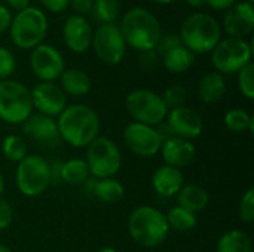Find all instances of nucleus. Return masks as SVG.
I'll use <instances>...</instances> for the list:
<instances>
[{"mask_svg":"<svg viewBox=\"0 0 254 252\" xmlns=\"http://www.w3.org/2000/svg\"><path fill=\"white\" fill-rule=\"evenodd\" d=\"M61 140L76 149L88 147L100 137L101 122L94 108L85 104H71L64 108L57 120Z\"/></svg>","mask_w":254,"mask_h":252,"instance_id":"1","label":"nucleus"},{"mask_svg":"<svg viewBox=\"0 0 254 252\" xmlns=\"http://www.w3.org/2000/svg\"><path fill=\"white\" fill-rule=\"evenodd\" d=\"M119 28L127 46L138 52L155 50L162 37V28L158 18L144 7L129 9L124 15Z\"/></svg>","mask_w":254,"mask_h":252,"instance_id":"2","label":"nucleus"},{"mask_svg":"<svg viewBox=\"0 0 254 252\" xmlns=\"http://www.w3.org/2000/svg\"><path fill=\"white\" fill-rule=\"evenodd\" d=\"M128 233L140 247L156 248L167 239L170 227L161 209L141 205L135 208L128 218Z\"/></svg>","mask_w":254,"mask_h":252,"instance_id":"3","label":"nucleus"},{"mask_svg":"<svg viewBox=\"0 0 254 252\" xmlns=\"http://www.w3.org/2000/svg\"><path fill=\"white\" fill-rule=\"evenodd\" d=\"M180 40L192 53H208L222 40V27L210 13L193 12L182 24Z\"/></svg>","mask_w":254,"mask_h":252,"instance_id":"4","label":"nucleus"},{"mask_svg":"<svg viewBox=\"0 0 254 252\" xmlns=\"http://www.w3.org/2000/svg\"><path fill=\"white\" fill-rule=\"evenodd\" d=\"M48 31V18L43 10L39 7L28 6L15 16L9 27V34L12 43L19 49H34L43 43Z\"/></svg>","mask_w":254,"mask_h":252,"instance_id":"5","label":"nucleus"},{"mask_svg":"<svg viewBox=\"0 0 254 252\" xmlns=\"http://www.w3.org/2000/svg\"><path fill=\"white\" fill-rule=\"evenodd\" d=\"M33 114L31 94L16 80H0V120L9 125H22Z\"/></svg>","mask_w":254,"mask_h":252,"instance_id":"6","label":"nucleus"},{"mask_svg":"<svg viewBox=\"0 0 254 252\" xmlns=\"http://www.w3.org/2000/svg\"><path fill=\"white\" fill-rule=\"evenodd\" d=\"M15 181L19 193L25 198L40 196L52 183L49 162L39 154H28L22 159L15 172Z\"/></svg>","mask_w":254,"mask_h":252,"instance_id":"7","label":"nucleus"},{"mask_svg":"<svg viewBox=\"0 0 254 252\" xmlns=\"http://www.w3.org/2000/svg\"><path fill=\"white\" fill-rule=\"evenodd\" d=\"M125 107L134 122L153 128L164 123L168 114V107L162 97L149 89H135L129 92L125 100Z\"/></svg>","mask_w":254,"mask_h":252,"instance_id":"8","label":"nucleus"},{"mask_svg":"<svg viewBox=\"0 0 254 252\" xmlns=\"http://www.w3.org/2000/svg\"><path fill=\"white\" fill-rule=\"evenodd\" d=\"M86 163L94 178H113L122 166V154L118 144L107 137H97L86 150Z\"/></svg>","mask_w":254,"mask_h":252,"instance_id":"9","label":"nucleus"},{"mask_svg":"<svg viewBox=\"0 0 254 252\" xmlns=\"http://www.w3.org/2000/svg\"><path fill=\"white\" fill-rule=\"evenodd\" d=\"M210 53L211 64L217 73L234 74L252 62L253 48L244 39L228 37L220 40Z\"/></svg>","mask_w":254,"mask_h":252,"instance_id":"10","label":"nucleus"},{"mask_svg":"<svg viewBox=\"0 0 254 252\" xmlns=\"http://www.w3.org/2000/svg\"><path fill=\"white\" fill-rule=\"evenodd\" d=\"M95 55L109 65H118L127 52V43L116 24H101L92 33V43Z\"/></svg>","mask_w":254,"mask_h":252,"instance_id":"11","label":"nucleus"},{"mask_svg":"<svg viewBox=\"0 0 254 252\" xmlns=\"http://www.w3.org/2000/svg\"><path fill=\"white\" fill-rule=\"evenodd\" d=\"M30 67L40 82H55L65 70L63 53L52 45L40 43L30 53Z\"/></svg>","mask_w":254,"mask_h":252,"instance_id":"12","label":"nucleus"},{"mask_svg":"<svg viewBox=\"0 0 254 252\" xmlns=\"http://www.w3.org/2000/svg\"><path fill=\"white\" fill-rule=\"evenodd\" d=\"M125 147L140 157H153L161 151L162 140L153 126H147L138 122H131L124 129Z\"/></svg>","mask_w":254,"mask_h":252,"instance_id":"13","label":"nucleus"},{"mask_svg":"<svg viewBox=\"0 0 254 252\" xmlns=\"http://www.w3.org/2000/svg\"><path fill=\"white\" fill-rule=\"evenodd\" d=\"M33 110L49 117L60 116L67 107V97L60 85L54 82H39L31 91Z\"/></svg>","mask_w":254,"mask_h":252,"instance_id":"14","label":"nucleus"},{"mask_svg":"<svg viewBox=\"0 0 254 252\" xmlns=\"http://www.w3.org/2000/svg\"><path fill=\"white\" fill-rule=\"evenodd\" d=\"M165 120H167L165 123L171 129L174 137L189 140V141H192L193 138H198L204 129V122L199 113H196L193 108L186 107V105L168 110Z\"/></svg>","mask_w":254,"mask_h":252,"instance_id":"15","label":"nucleus"},{"mask_svg":"<svg viewBox=\"0 0 254 252\" xmlns=\"http://www.w3.org/2000/svg\"><path fill=\"white\" fill-rule=\"evenodd\" d=\"M22 131L25 137L43 147H57L61 141L57 122L54 120V117L45 114H31L22 123Z\"/></svg>","mask_w":254,"mask_h":252,"instance_id":"16","label":"nucleus"},{"mask_svg":"<svg viewBox=\"0 0 254 252\" xmlns=\"http://www.w3.org/2000/svg\"><path fill=\"white\" fill-rule=\"evenodd\" d=\"M254 28V7L252 3L237 1L223 18V30L234 39L247 37Z\"/></svg>","mask_w":254,"mask_h":252,"instance_id":"17","label":"nucleus"},{"mask_svg":"<svg viewBox=\"0 0 254 252\" xmlns=\"http://www.w3.org/2000/svg\"><path fill=\"white\" fill-rule=\"evenodd\" d=\"M92 28L86 18L80 15H71L63 25V37L65 46L74 53H83L91 48Z\"/></svg>","mask_w":254,"mask_h":252,"instance_id":"18","label":"nucleus"},{"mask_svg":"<svg viewBox=\"0 0 254 252\" xmlns=\"http://www.w3.org/2000/svg\"><path fill=\"white\" fill-rule=\"evenodd\" d=\"M161 154H162L165 165L182 169V168L189 166L195 160L196 149L189 140L171 137L162 143Z\"/></svg>","mask_w":254,"mask_h":252,"instance_id":"19","label":"nucleus"},{"mask_svg":"<svg viewBox=\"0 0 254 252\" xmlns=\"http://www.w3.org/2000/svg\"><path fill=\"white\" fill-rule=\"evenodd\" d=\"M185 186V177L182 169L162 165L152 175V187L162 198L176 196Z\"/></svg>","mask_w":254,"mask_h":252,"instance_id":"20","label":"nucleus"},{"mask_svg":"<svg viewBox=\"0 0 254 252\" xmlns=\"http://www.w3.org/2000/svg\"><path fill=\"white\" fill-rule=\"evenodd\" d=\"M226 94V80L217 71L207 73L198 83V97L205 104L219 102Z\"/></svg>","mask_w":254,"mask_h":252,"instance_id":"21","label":"nucleus"},{"mask_svg":"<svg viewBox=\"0 0 254 252\" xmlns=\"http://www.w3.org/2000/svg\"><path fill=\"white\" fill-rule=\"evenodd\" d=\"M177 205L196 214L204 211L210 203L208 192L198 184H185L182 190L176 195Z\"/></svg>","mask_w":254,"mask_h":252,"instance_id":"22","label":"nucleus"},{"mask_svg":"<svg viewBox=\"0 0 254 252\" xmlns=\"http://www.w3.org/2000/svg\"><path fill=\"white\" fill-rule=\"evenodd\" d=\"M60 88L71 97H83L91 91V77L79 68H68L60 77Z\"/></svg>","mask_w":254,"mask_h":252,"instance_id":"23","label":"nucleus"},{"mask_svg":"<svg viewBox=\"0 0 254 252\" xmlns=\"http://www.w3.org/2000/svg\"><path fill=\"white\" fill-rule=\"evenodd\" d=\"M195 62V53H192L188 48L177 46L162 55V65L168 73L182 74L186 73Z\"/></svg>","mask_w":254,"mask_h":252,"instance_id":"24","label":"nucleus"},{"mask_svg":"<svg viewBox=\"0 0 254 252\" xmlns=\"http://www.w3.org/2000/svg\"><path fill=\"white\" fill-rule=\"evenodd\" d=\"M91 177L86 160L83 159H68L61 163L60 180L70 186H82Z\"/></svg>","mask_w":254,"mask_h":252,"instance_id":"25","label":"nucleus"},{"mask_svg":"<svg viewBox=\"0 0 254 252\" xmlns=\"http://www.w3.org/2000/svg\"><path fill=\"white\" fill-rule=\"evenodd\" d=\"M92 196L104 203H118L125 196V187L121 181L115 178L95 180Z\"/></svg>","mask_w":254,"mask_h":252,"instance_id":"26","label":"nucleus"},{"mask_svg":"<svg viewBox=\"0 0 254 252\" xmlns=\"http://www.w3.org/2000/svg\"><path fill=\"white\" fill-rule=\"evenodd\" d=\"M253 245L250 236L243 230H229L222 235L216 252H252Z\"/></svg>","mask_w":254,"mask_h":252,"instance_id":"27","label":"nucleus"},{"mask_svg":"<svg viewBox=\"0 0 254 252\" xmlns=\"http://www.w3.org/2000/svg\"><path fill=\"white\" fill-rule=\"evenodd\" d=\"M167 223L170 230H176L179 233H188L192 232L196 224H198V217L196 214L182 208V206H173L167 214H165Z\"/></svg>","mask_w":254,"mask_h":252,"instance_id":"28","label":"nucleus"},{"mask_svg":"<svg viewBox=\"0 0 254 252\" xmlns=\"http://www.w3.org/2000/svg\"><path fill=\"white\" fill-rule=\"evenodd\" d=\"M223 120H225V126L231 132L241 134V132L249 131L250 134H253L254 116L243 108H232V110L226 111Z\"/></svg>","mask_w":254,"mask_h":252,"instance_id":"29","label":"nucleus"},{"mask_svg":"<svg viewBox=\"0 0 254 252\" xmlns=\"http://www.w3.org/2000/svg\"><path fill=\"white\" fill-rule=\"evenodd\" d=\"M1 153L9 162L19 163L22 159L28 156L27 141L19 135H7L1 141Z\"/></svg>","mask_w":254,"mask_h":252,"instance_id":"30","label":"nucleus"},{"mask_svg":"<svg viewBox=\"0 0 254 252\" xmlns=\"http://www.w3.org/2000/svg\"><path fill=\"white\" fill-rule=\"evenodd\" d=\"M91 12L101 24H115L121 13V3L119 0H92Z\"/></svg>","mask_w":254,"mask_h":252,"instance_id":"31","label":"nucleus"},{"mask_svg":"<svg viewBox=\"0 0 254 252\" xmlns=\"http://www.w3.org/2000/svg\"><path fill=\"white\" fill-rule=\"evenodd\" d=\"M238 89L247 100L254 98V64L250 62L238 71Z\"/></svg>","mask_w":254,"mask_h":252,"instance_id":"32","label":"nucleus"},{"mask_svg":"<svg viewBox=\"0 0 254 252\" xmlns=\"http://www.w3.org/2000/svg\"><path fill=\"white\" fill-rule=\"evenodd\" d=\"M165 105L168 107V110L177 108V107H183L186 100H188V91L183 85H171L165 89L164 95H161Z\"/></svg>","mask_w":254,"mask_h":252,"instance_id":"33","label":"nucleus"},{"mask_svg":"<svg viewBox=\"0 0 254 252\" xmlns=\"http://www.w3.org/2000/svg\"><path fill=\"white\" fill-rule=\"evenodd\" d=\"M238 215L243 223H253L254 221V189L250 187L241 198L238 206Z\"/></svg>","mask_w":254,"mask_h":252,"instance_id":"34","label":"nucleus"},{"mask_svg":"<svg viewBox=\"0 0 254 252\" xmlns=\"http://www.w3.org/2000/svg\"><path fill=\"white\" fill-rule=\"evenodd\" d=\"M16 68V59L12 50L0 48V80H7Z\"/></svg>","mask_w":254,"mask_h":252,"instance_id":"35","label":"nucleus"},{"mask_svg":"<svg viewBox=\"0 0 254 252\" xmlns=\"http://www.w3.org/2000/svg\"><path fill=\"white\" fill-rule=\"evenodd\" d=\"M12 220H13V208H12V205L7 201L0 199V232L6 230L12 224Z\"/></svg>","mask_w":254,"mask_h":252,"instance_id":"36","label":"nucleus"},{"mask_svg":"<svg viewBox=\"0 0 254 252\" xmlns=\"http://www.w3.org/2000/svg\"><path fill=\"white\" fill-rule=\"evenodd\" d=\"M182 40H180V36H176V34H171V36H165V37H161L156 49L161 55H164L165 52L177 48V46H182Z\"/></svg>","mask_w":254,"mask_h":252,"instance_id":"37","label":"nucleus"},{"mask_svg":"<svg viewBox=\"0 0 254 252\" xmlns=\"http://www.w3.org/2000/svg\"><path fill=\"white\" fill-rule=\"evenodd\" d=\"M40 3L46 10H49L52 13H60L68 7L70 0H40Z\"/></svg>","mask_w":254,"mask_h":252,"instance_id":"38","label":"nucleus"},{"mask_svg":"<svg viewBox=\"0 0 254 252\" xmlns=\"http://www.w3.org/2000/svg\"><path fill=\"white\" fill-rule=\"evenodd\" d=\"M68 6H71V9L76 12L74 15L83 16L85 13L92 10V0H70Z\"/></svg>","mask_w":254,"mask_h":252,"instance_id":"39","label":"nucleus"},{"mask_svg":"<svg viewBox=\"0 0 254 252\" xmlns=\"http://www.w3.org/2000/svg\"><path fill=\"white\" fill-rule=\"evenodd\" d=\"M140 64L144 68H147V70L156 67V64H158V55H156V52L155 50L140 52Z\"/></svg>","mask_w":254,"mask_h":252,"instance_id":"40","label":"nucleus"},{"mask_svg":"<svg viewBox=\"0 0 254 252\" xmlns=\"http://www.w3.org/2000/svg\"><path fill=\"white\" fill-rule=\"evenodd\" d=\"M10 22H12V13H10L9 7L4 4H0V34L4 33L6 30H9Z\"/></svg>","mask_w":254,"mask_h":252,"instance_id":"41","label":"nucleus"},{"mask_svg":"<svg viewBox=\"0 0 254 252\" xmlns=\"http://www.w3.org/2000/svg\"><path fill=\"white\" fill-rule=\"evenodd\" d=\"M238 0H205V3L213 9V10H228L232 7Z\"/></svg>","mask_w":254,"mask_h":252,"instance_id":"42","label":"nucleus"},{"mask_svg":"<svg viewBox=\"0 0 254 252\" xmlns=\"http://www.w3.org/2000/svg\"><path fill=\"white\" fill-rule=\"evenodd\" d=\"M4 1H6L7 7H12V9H15L16 12H19V10L28 7V3H30V0H4Z\"/></svg>","mask_w":254,"mask_h":252,"instance_id":"43","label":"nucleus"},{"mask_svg":"<svg viewBox=\"0 0 254 252\" xmlns=\"http://www.w3.org/2000/svg\"><path fill=\"white\" fill-rule=\"evenodd\" d=\"M186 1H188V4L192 6V7H201V6L205 4V0H186Z\"/></svg>","mask_w":254,"mask_h":252,"instance_id":"44","label":"nucleus"},{"mask_svg":"<svg viewBox=\"0 0 254 252\" xmlns=\"http://www.w3.org/2000/svg\"><path fill=\"white\" fill-rule=\"evenodd\" d=\"M97 252H119L118 250L112 248V247H104V248H100Z\"/></svg>","mask_w":254,"mask_h":252,"instance_id":"45","label":"nucleus"},{"mask_svg":"<svg viewBox=\"0 0 254 252\" xmlns=\"http://www.w3.org/2000/svg\"><path fill=\"white\" fill-rule=\"evenodd\" d=\"M0 252H13L7 245H4V244H0Z\"/></svg>","mask_w":254,"mask_h":252,"instance_id":"46","label":"nucleus"},{"mask_svg":"<svg viewBox=\"0 0 254 252\" xmlns=\"http://www.w3.org/2000/svg\"><path fill=\"white\" fill-rule=\"evenodd\" d=\"M155 3H159V4H170V3H173L174 0H153Z\"/></svg>","mask_w":254,"mask_h":252,"instance_id":"47","label":"nucleus"},{"mask_svg":"<svg viewBox=\"0 0 254 252\" xmlns=\"http://www.w3.org/2000/svg\"><path fill=\"white\" fill-rule=\"evenodd\" d=\"M3 189H4V181H3V175H1V172H0V196H1V193H3Z\"/></svg>","mask_w":254,"mask_h":252,"instance_id":"48","label":"nucleus"},{"mask_svg":"<svg viewBox=\"0 0 254 252\" xmlns=\"http://www.w3.org/2000/svg\"><path fill=\"white\" fill-rule=\"evenodd\" d=\"M244 1H247V3H252V4H253L254 0H244Z\"/></svg>","mask_w":254,"mask_h":252,"instance_id":"49","label":"nucleus"}]
</instances>
